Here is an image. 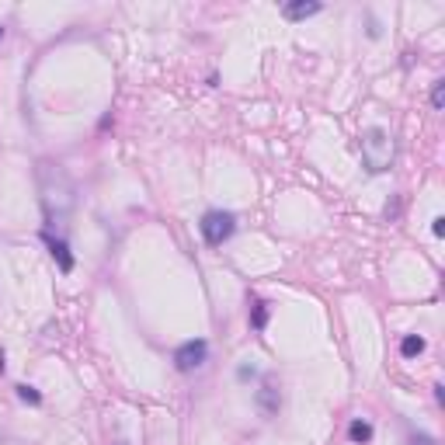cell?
I'll list each match as a JSON object with an SVG mask.
<instances>
[{"mask_svg": "<svg viewBox=\"0 0 445 445\" xmlns=\"http://www.w3.org/2000/svg\"><path fill=\"white\" fill-rule=\"evenodd\" d=\"M35 181H39V202H42V216H46V226L53 230H63L74 205H77V184L70 178V171L63 164H53V160H42L39 171H35Z\"/></svg>", "mask_w": 445, "mask_h": 445, "instance_id": "1", "label": "cell"}, {"mask_svg": "<svg viewBox=\"0 0 445 445\" xmlns=\"http://www.w3.org/2000/svg\"><path fill=\"white\" fill-rule=\"evenodd\" d=\"M358 153H362V167L369 174H383L393 167V139L386 129H365L358 136Z\"/></svg>", "mask_w": 445, "mask_h": 445, "instance_id": "2", "label": "cell"}, {"mask_svg": "<svg viewBox=\"0 0 445 445\" xmlns=\"http://www.w3.org/2000/svg\"><path fill=\"white\" fill-rule=\"evenodd\" d=\"M198 230H202V240H205L209 247H223V244L237 233V216H233L230 209H209V212L202 216Z\"/></svg>", "mask_w": 445, "mask_h": 445, "instance_id": "3", "label": "cell"}, {"mask_svg": "<svg viewBox=\"0 0 445 445\" xmlns=\"http://www.w3.org/2000/svg\"><path fill=\"white\" fill-rule=\"evenodd\" d=\"M205 362H209V341L205 338H191V341H184V345L174 348V369L178 372H195Z\"/></svg>", "mask_w": 445, "mask_h": 445, "instance_id": "4", "label": "cell"}, {"mask_svg": "<svg viewBox=\"0 0 445 445\" xmlns=\"http://www.w3.org/2000/svg\"><path fill=\"white\" fill-rule=\"evenodd\" d=\"M258 411L265 414V418H278V411H282V393H278V383L275 379H265L261 383V390H258Z\"/></svg>", "mask_w": 445, "mask_h": 445, "instance_id": "5", "label": "cell"}, {"mask_svg": "<svg viewBox=\"0 0 445 445\" xmlns=\"http://www.w3.org/2000/svg\"><path fill=\"white\" fill-rule=\"evenodd\" d=\"M42 240H46V247H49L53 261L60 265V271H63V275H70V271H74V254H70V244H67L63 237H53L49 230L42 233Z\"/></svg>", "mask_w": 445, "mask_h": 445, "instance_id": "6", "label": "cell"}, {"mask_svg": "<svg viewBox=\"0 0 445 445\" xmlns=\"http://www.w3.org/2000/svg\"><path fill=\"white\" fill-rule=\"evenodd\" d=\"M320 11H324L320 0H289V4H282V18L285 21H306V18H313Z\"/></svg>", "mask_w": 445, "mask_h": 445, "instance_id": "7", "label": "cell"}, {"mask_svg": "<svg viewBox=\"0 0 445 445\" xmlns=\"http://www.w3.org/2000/svg\"><path fill=\"white\" fill-rule=\"evenodd\" d=\"M348 439H352L355 445L372 442V425H369V421H362V418H355V421L348 425Z\"/></svg>", "mask_w": 445, "mask_h": 445, "instance_id": "8", "label": "cell"}, {"mask_svg": "<svg viewBox=\"0 0 445 445\" xmlns=\"http://www.w3.org/2000/svg\"><path fill=\"white\" fill-rule=\"evenodd\" d=\"M425 348H428V345H425V338H421V334H407V338L400 341V355H404V358H418Z\"/></svg>", "mask_w": 445, "mask_h": 445, "instance_id": "9", "label": "cell"}, {"mask_svg": "<svg viewBox=\"0 0 445 445\" xmlns=\"http://www.w3.org/2000/svg\"><path fill=\"white\" fill-rule=\"evenodd\" d=\"M251 327L265 331L268 327V303L265 299H251Z\"/></svg>", "mask_w": 445, "mask_h": 445, "instance_id": "10", "label": "cell"}, {"mask_svg": "<svg viewBox=\"0 0 445 445\" xmlns=\"http://www.w3.org/2000/svg\"><path fill=\"white\" fill-rule=\"evenodd\" d=\"M14 390H18V400H25V404H32V407H39V404H42V393H39L35 386H28V383H18Z\"/></svg>", "mask_w": 445, "mask_h": 445, "instance_id": "11", "label": "cell"}, {"mask_svg": "<svg viewBox=\"0 0 445 445\" xmlns=\"http://www.w3.org/2000/svg\"><path fill=\"white\" fill-rule=\"evenodd\" d=\"M432 108H445V81H435V88H432Z\"/></svg>", "mask_w": 445, "mask_h": 445, "instance_id": "12", "label": "cell"}, {"mask_svg": "<svg viewBox=\"0 0 445 445\" xmlns=\"http://www.w3.org/2000/svg\"><path fill=\"white\" fill-rule=\"evenodd\" d=\"M254 376H258L254 365H240V369H237V379H254Z\"/></svg>", "mask_w": 445, "mask_h": 445, "instance_id": "13", "label": "cell"}, {"mask_svg": "<svg viewBox=\"0 0 445 445\" xmlns=\"http://www.w3.org/2000/svg\"><path fill=\"white\" fill-rule=\"evenodd\" d=\"M407 445H439V442H435L432 435H411V442Z\"/></svg>", "mask_w": 445, "mask_h": 445, "instance_id": "14", "label": "cell"}, {"mask_svg": "<svg viewBox=\"0 0 445 445\" xmlns=\"http://www.w3.org/2000/svg\"><path fill=\"white\" fill-rule=\"evenodd\" d=\"M432 233H435V237H442V233H445V219H442V216H435V219H432Z\"/></svg>", "mask_w": 445, "mask_h": 445, "instance_id": "15", "label": "cell"}, {"mask_svg": "<svg viewBox=\"0 0 445 445\" xmlns=\"http://www.w3.org/2000/svg\"><path fill=\"white\" fill-rule=\"evenodd\" d=\"M7 372V362H4V352H0V376Z\"/></svg>", "mask_w": 445, "mask_h": 445, "instance_id": "16", "label": "cell"}, {"mask_svg": "<svg viewBox=\"0 0 445 445\" xmlns=\"http://www.w3.org/2000/svg\"><path fill=\"white\" fill-rule=\"evenodd\" d=\"M4 32H7V28H4V25H0V42H4Z\"/></svg>", "mask_w": 445, "mask_h": 445, "instance_id": "17", "label": "cell"}]
</instances>
